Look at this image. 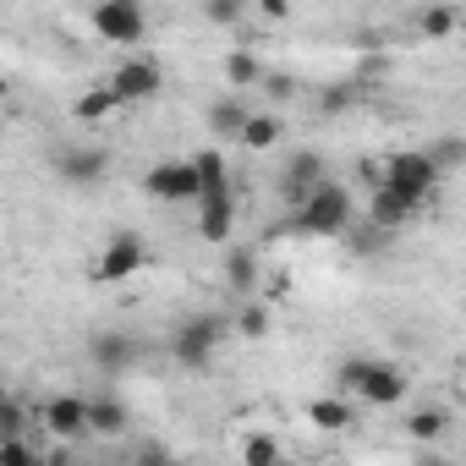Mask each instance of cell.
Segmentation results:
<instances>
[{
    "label": "cell",
    "instance_id": "obj_1",
    "mask_svg": "<svg viewBox=\"0 0 466 466\" xmlns=\"http://www.w3.org/2000/svg\"><path fill=\"white\" fill-rule=\"evenodd\" d=\"M302 237H346V230L357 225V198L346 181H319L302 203H297V219H291Z\"/></svg>",
    "mask_w": 466,
    "mask_h": 466
},
{
    "label": "cell",
    "instance_id": "obj_2",
    "mask_svg": "<svg viewBox=\"0 0 466 466\" xmlns=\"http://www.w3.org/2000/svg\"><path fill=\"white\" fill-rule=\"evenodd\" d=\"M219 340H225V319H219V313H187V319L170 329V362L187 368V373H203V368L214 362Z\"/></svg>",
    "mask_w": 466,
    "mask_h": 466
},
{
    "label": "cell",
    "instance_id": "obj_3",
    "mask_svg": "<svg viewBox=\"0 0 466 466\" xmlns=\"http://www.w3.org/2000/svg\"><path fill=\"white\" fill-rule=\"evenodd\" d=\"M373 187H384V192H395L400 203L422 208V203L433 198L439 176H433V165L422 159V148H400V154H390V159H384V170L373 176Z\"/></svg>",
    "mask_w": 466,
    "mask_h": 466
},
{
    "label": "cell",
    "instance_id": "obj_4",
    "mask_svg": "<svg viewBox=\"0 0 466 466\" xmlns=\"http://www.w3.org/2000/svg\"><path fill=\"white\" fill-rule=\"evenodd\" d=\"M56 176L66 181V187H105L110 176H116V154L105 148V143H66L61 154H56Z\"/></svg>",
    "mask_w": 466,
    "mask_h": 466
},
{
    "label": "cell",
    "instance_id": "obj_5",
    "mask_svg": "<svg viewBox=\"0 0 466 466\" xmlns=\"http://www.w3.org/2000/svg\"><path fill=\"white\" fill-rule=\"evenodd\" d=\"M88 23H94V34L105 45H137L148 34V12L137 6V0H99V6L88 12Z\"/></svg>",
    "mask_w": 466,
    "mask_h": 466
},
{
    "label": "cell",
    "instance_id": "obj_6",
    "mask_svg": "<svg viewBox=\"0 0 466 466\" xmlns=\"http://www.w3.org/2000/svg\"><path fill=\"white\" fill-rule=\"evenodd\" d=\"M105 88L116 94V105H143V99H154V94L165 88V66L148 61V56H132V61H121V66L110 72Z\"/></svg>",
    "mask_w": 466,
    "mask_h": 466
},
{
    "label": "cell",
    "instance_id": "obj_7",
    "mask_svg": "<svg viewBox=\"0 0 466 466\" xmlns=\"http://www.w3.org/2000/svg\"><path fill=\"white\" fill-rule=\"evenodd\" d=\"M148 264V248H143V237H132V230H116V237L105 242V253H99V264H94V280H132L137 269Z\"/></svg>",
    "mask_w": 466,
    "mask_h": 466
},
{
    "label": "cell",
    "instance_id": "obj_8",
    "mask_svg": "<svg viewBox=\"0 0 466 466\" xmlns=\"http://www.w3.org/2000/svg\"><path fill=\"white\" fill-rule=\"evenodd\" d=\"M143 192H148V198H159V203H198L192 159H159V165L143 176Z\"/></svg>",
    "mask_w": 466,
    "mask_h": 466
},
{
    "label": "cell",
    "instance_id": "obj_9",
    "mask_svg": "<svg viewBox=\"0 0 466 466\" xmlns=\"http://www.w3.org/2000/svg\"><path fill=\"white\" fill-rule=\"evenodd\" d=\"M45 433L72 444V439H88V395H50L45 411H39Z\"/></svg>",
    "mask_w": 466,
    "mask_h": 466
},
{
    "label": "cell",
    "instance_id": "obj_10",
    "mask_svg": "<svg viewBox=\"0 0 466 466\" xmlns=\"http://www.w3.org/2000/svg\"><path fill=\"white\" fill-rule=\"evenodd\" d=\"M319 181H329V165H324V154L319 148H297L291 159H286V170H280V198L297 208Z\"/></svg>",
    "mask_w": 466,
    "mask_h": 466
},
{
    "label": "cell",
    "instance_id": "obj_11",
    "mask_svg": "<svg viewBox=\"0 0 466 466\" xmlns=\"http://www.w3.org/2000/svg\"><path fill=\"white\" fill-rule=\"evenodd\" d=\"M406 395V373L395 368V362H368V373H362V384H357V395H351V406L362 400V406H395Z\"/></svg>",
    "mask_w": 466,
    "mask_h": 466
},
{
    "label": "cell",
    "instance_id": "obj_12",
    "mask_svg": "<svg viewBox=\"0 0 466 466\" xmlns=\"http://www.w3.org/2000/svg\"><path fill=\"white\" fill-rule=\"evenodd\" d=\"M88 357H94V368H99V373L121 379V373H132V362H137V340H132V335H121V329H99V335L88 340Z\"/></svg>",
    "mask_w": 466,
    "mask_h": 466
},
{
    "label": "cell",
    "instance_id": "obj_13",
    "mask_svg": "<svg viewBox=\"0 0 466 466\" xmlns=\"http://www.w3.org/2000/svg\"><path fill=\"white\" fill-rule=\"evenodd\" d=\"M230 225H237V198H230V187L225 192H203L198 198V237L203 242H225Z\"/></svg>",
    "mask_w": 466,
    "mask_h": 466
},
{
    "label": "cell",
    "instance_id": "obj_14",
    "mask_svg": "<svg viewBox=\"0 0 466 466\" xmlns=\"http://www.w3.org/2000/svg\"><path fill=\"white\" fill-rule=\"evenodd\" d=\"M127 428H132L127 400H116V395H88V439H121Z\"/></svg>",
    "mask_w": 466,
    "mask_h": 466
},
{
    "label": "cell",
    "instance_id": "obj_15",
    "mask_svg": "<svg viewBox=\"0 0 466 466\" xmlns=\"http://www.w3.org/2000/svg\"><path fill=\"white\" fill-rule=\"evenodd\" d=\"M248 116H253L248 94H219V99L208 105V132H214V137H242Z\"/></svg>",
    "mask_w": 466,
    "mask_h": 466
},
{
    "label": "cell",
    "instance_id": "obj_16",
    "mask_svg": "<svg viewBox=\"0 0 466 466\" xmlns=\"http://www.w3.org/2000/svg\"><path fill=\"white\" fill-rule=\"evenodd\" d=\"M422 159L433 165V176H439V181H450V176L466 165V137H461V132H439V137L422 148Z\"/></svg>",
    "mask_w": 466,
    "mask_h": 466
},
{
    "label": "cell",
    "instance_id": "obj_17",
    "mask_svg": "<svg viewBox=\"0 0 466 466\" xmlns=\"http://www.w3.org/2000/svg\"><path fill=\"white\" fill-rule=\"evenodd\" d=\"M351 400H340V395H319V400H308V422L319 428V433H346L351 428Z\"/></svg>",
    "mask_w": 466,
    "mask_h": 466
},
{
    "label": "cell",
    "instance_id": "obj_18",
    "mask_svg": "<svg viewBox=\"0 0 466 466\" xmlns=\"http://www.w3.org/2000/svg\"><path fill=\"white\" fill-rule=\"evenodd\" d=\"M225 286L237 291V297H248L258 286V253L253 248H230L225 253Z\"/></svg>",
    "mask_w": 466,
    "mask_h": 466
},
{
    "label": "cell",
    "instance_id": "obj_19",
    "mask_svg": "<svg viewBox=\"0 0 466 466\" xmlns=\"http://www.w3.org/2000/svg\"><path fill=\"white\" fill-rule=\"evenodd\" d=\"M225 83L237 88V94H242V88H258V83H264V61H258L253 50H230V56H225Z\"/></svg>",
    "mask_w": 466,
    "mask_h": 466
},
{
    "label": "cell",
    "instance_id": "obj_20",
    "mask_svg": "<svg viewBox=\"0 0 466 466\" xmlns=\"http://www.w3.org/2000/svg\"><path fill=\"white\" fill-rule=\"evenodd\" d=\"M280 132H286V127H280V116H269V110H253L237 143H248V148H275V143H280Z\"/></svg>",
    "mask_w": 466,
    "mask_h": 466
},
{
    "label": "cell",
    "instance_id": "obj_21",
    "mask_svg": "<svg viewBox=\"0 0 466 466\" xmlns=\"http://www.w3.org/2000/svg\"><path fill=\"white\" fill-rule=\"evenodd\" d=\"M28 406L17 400V395H6V400H0V444H6V439H28Z\"/></svg>",
    "mask_w": 466,
    "mask_h": 466
},
{
    "label": "cell",
    "instance_id": "obj_22",
    "mask_svg": "<svg viewBox=\"0 0 466 466\" xmlns=\"http://www.w3.org/2000/svg\"><path fill=\"white\" fill-rule=\"evenodd\" d=\"M242 466H280V444L269 433H248L242 439Z\"/></svg>",
    "mask_w": 466,
    "mask_h": 466
},
{
    "label": "cell",
    "instance_id": "obj_23",
    "mask_svg": "<svg viewBox=\"0 0 466 466\" xmlns=\"http://www.w3.org/2000/svg\"><path fill=\"white\" fill-rule=\"evenodd\" d=\"M116 110H121V105H116V94H110V88H94V94H83V99L72 105V116H77V121H99V116H116Z\"/></svg>",
    "mask_w": 466,
    "mask_h": 466
},
{
    "label": "cell",
    "instance_id": "obj_24",
    "mask_svg": "<svg viewBox=\"0 0 466 466\" xmlns=\"http://www.w3.org/2000/svg\"><path fill=\"white\" fill-rule=\"evenodd\" d=\"M406 428H411V439H439V433H444V428H450V417H444V411H439V406H417V411H411V422H406Z\"/></svg>",
    "mask_w": 466,
    "mask_h": 466
},
{
    "label": "cell",
    "instance_id": "obj_25",
    "mask_svg": "<svg viewBox=\"0 0 466 466\" xmlns=\"http://www.w3.org/2000/svg\"><path fill=\"white\" fill-rule=\"evenodd\" d=\"M203 23L237 28V23H248V6H237V0H203Z\"/></svg>",
    "mask_w": 466,
    "mask_h": 466
},
{
    "label": "cell",
    "instance_id": "obj_26",
    "mask_svg": "<svg viewBox=\"0 0 466 466\" xmlns=\"http://www.w3.org/2000/svg\"><path fill=\"white\" fill-rule=\"evenodd\" d=\"M455 23H461V12H455V6H428V12L417 17V28H422L428 39H444V34H450Z\"/></svg>",
    "mask_w": 466,
    "mask_h": 466
},
{
    "label": "cell",
    "instance_id": "obj_27",
    "mask_svg": "<svg viewBox=\"0 0 466 466\" xmlns=\"http://www.w3.org/2000/svg\"><path fill=\"white\" fill-rule=\"evenodd\" d=\"M237 329H242L248 340H264V335H269V308H264V302H248V308L237 313Z\"/></svg>",
    "mask_w": 466,
    "mask_h": 466
},
{
    "label": "cell",
    "instance_id": "obj_28",
    "mask_svg": "<svg viewBox=\"0 0 466 466\" xmlns=\"http://www.w3.org/2000/svg\"><path fill=\"white\" fill-rule=\"evenodd\" d=\"M0 466H45V461H39L34 439H6L0 444Z\"/></svg>",
    "mask_w": 466,
    "mask_h": 466
},
{
    "label": "cell",
    "instance_id": "obj_29",
    "mask_svg": "<svg viewBox=\"0 0 466 466\" xmlns=\"http://www.w3.org/2000/svg\"><path fill=\"white\" fill-rule=\"evenodd\" d=\"M351 99H357V88L340 83V88H324V94H319V110H324V116H340V110H351Z\"/></svg>",
    "mask_w": 466,
    "mask_h": 466
},
{
    "label": "cell",
    "instance_id": "obj_30",
    "mask_svg": "<svg viewBox=\"0 0 466 466\" xmlns=\"http://www.w3.org/2000/svg\"><path fill=\"white\" fill-rule=\"evenodd\" d=\"M121 466H176V455L170 450H159V444H143L132 461H121Z\"/></svg>",
    "mask_w": 466,
    "mask_h": 466
},
{
    "label": "cell",
    "instance_id": "obj_31",
    "mask_svg": "<svg viewBox=\"0 0 466 466\" xmlns=\"http://www.w3.org/2000/svg\"><path fill=\"white\" fill-rule=\"evenodd\" d=\"M275 99H297V77H264Z\"/></svg>",
    "mask_w": 466,
    "mask_h": 466
},
{
    "label": "cell",
    "instance_id": "obj_32",
    "mask_svg": "<svg viewBox=\"0 0 466 466\" xmlns=\"http://www.w3.org/2000/svg\"><path fill=\"white\" fill-rule=\"evenodd\" d=\"M6 94H12V83H6V72H0V99H6Z\"/></svg>",
    "mask_w": 466,
    "mask_h": 466
},
{
    "label": "cell",
    "instance_id": "obj_33",
    "mask_svg": "<svg viewBox=\"0 0 466 466\" xmlns=\"http://www.w3.org/2000/svg\"><path fill=\"white\" fill-rule=\"evenodd\" d=\"M0 400H6V390H0Z\"/></svg>",
    "mask_w": 466,
    "mask_h": 466
}]
</instances>
